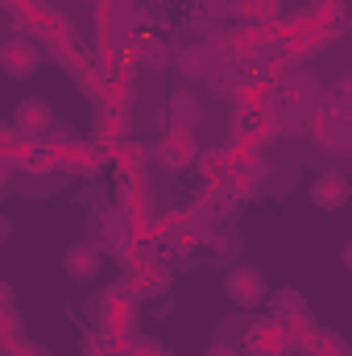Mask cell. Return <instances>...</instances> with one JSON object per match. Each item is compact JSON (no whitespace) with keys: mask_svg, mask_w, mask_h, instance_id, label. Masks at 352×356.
Returning a JSON list of instances; mask_svg holds the SVG:
<instances>
[{"mask_svg":"<svg viewBox=\"0 0 352 356\" xmlns=\"http://www.w3.org/2000/svg\"><path fill=\"white\" fill-rule=\"evenodd\" d=\"M224 290H228V298H232L237 307H245V311L262 307L265 294H269V286H265V277H262L257 266H232L228 277H224Z\"/></svg>","mask_w":352,"mask_h":356,"instance_id":"6da1fadb","label":"cell"},{"mask_svg":"<svg viewBox=\"0 0 352 356\" xmlns=\"http://www.w3.org/2000/svg\"><path fill=\"white\" fill-rule=\"evenodd\" d=\"M38 63H42V54H38L33 42H25V38L0 42V67H4L13 79H29V75L38 71Z\"/></svg>","mask_w":352,"mask_h":356,"instance_id":"7a4b0ae2","label":"cell"},{"mask_svg":"<svg viewBox=\"0 0 352 356\" xmlns=\"http://www.w3.org/2000/svg\"><path fill=\"white\" fill-rule=\"evenodd\" d=\"M195 154H199L195 133H182V129H170V137L154 149L158 166H166V170H186V166L195 162Z\"/></svg>","mask_w":352,"mask_h":356,"instance_id":"3957f363","label":"cell"},{"mask_svg":"<svg viewBox=\"0 0 352 356\" xmlns=\"http://www.w3.org/2000/svg\"><path fill=\"white\" fill-rule=\"evenodd\" d=\"M311 203H315V207H323V211L344 207V203H349V178L340 175V170L319 175L315 182H311Z\"/></svg>","mask_w":352,"mask_h":356,"instance_id":"277c9868","label":"cell"},{"mask_svg":"<svg viewBox=\"0 0 352 356\" xmlns=\"http://www.w3.org/2000/svg\"><path fill=\"white\" fill-rule=\"evenodd\" d=\"M99 266H104V257H99L95 245H71L67 257H63V269H67L71 282H91V277H99Z\"/></svg>","mask_w":352,"mask_h":356,"instance_id":"5b68a950","label":"cell"},{"mask_svg":"<svg viewBox=\"0 0 352 356\" xmlns=\"http://www.w3.org/2000/svg\"><path fill=\"white\" fill-rule=\"evenodd\" d=\"M203 120V104L195 91H175L170 95V129H182V133H195V124Z\"/></svg>","mask_w":352,"mask_h":356,"instance_id":"8992f818","label":"cell"},{"mask_svg":"<svg viewBox=\"0 0 352 356\" xmlns=\"http://www.w3.org/2000/svg\"><path fill=\"white\" fill-rule=\"evenodd\" d=\"M50 124H54V112H50L46 99L29 95V99L17 104V129H21V133H46Z\"/></svg>","mask_w":352,"mask_h":356,"instance_id":"52a82bcc","label":"cell"},{"mask_svg":"<svg viewBox=\"0 0 352 356\" xmlns=\"http://www.w3.org/2000/svg\"><path fill=\"white\" fill-rule=\"evenodd\" d=\"M328 133H323V149H332V154H349L352 145H349V124H344V116H332L328 124H323Z\"/></svg>","mask_w":352,"mask_h":356,"instance_id":"ba28073f","label":"cell"},{"mask_svg":"<svg viewBox=\"0 0 352 356\" xmlns=\"http://www.w3.org/2000/svg\"><path fill=\"white\" fill-rule=\"evenodd\" d=\"M182 71L186 75H207V50L203 46H191V50H182Z\"/></svg>","mask_w":352,"mask_h":356,"instance_id":"9c48e42d","label":"cell"},{"mask_svg":"<svg viewBox=\"0 0 352 356\" xmlns=\"http://www.w3.org/2000/svg\"><path fill=\"white\" fill-rule=\"evenodd\" d=\"M137 277H145V282H141V290H150V294H162V290L170 286V273H166L162 266H150V269H141Z\"/></svg>","mask_w":352,"mask_h":356,"instance_id":"30bf717a","label":"cell"},{"mask_svg":"<svg viewBox=\"0 0 352 356\" xmlns=\"http://www.w3.org/2000/svg\"><path fill=\"white\" fill-rule=\"evenodd\" d=\"M278 307H282L278 315H286V319H294V315H303V298H298L294 290H282V294H278Z\"/></svg>","mask_w":352,"mask_h":356,"instance_id":"8fae6325","label":"cell"},{"mask_svg":"<svg viewBox=\"0 0 352 356\" xmlns=\"http://www.w3.org/2000/svg\"><path fill=\"white\" fill-rule=\"evenodd\" d=\"M141 63H154V67H162L166 63V50H162V42H141Z\"/></svg>","mask_w":352,"mask_h":356,"instance_id":"7c38bea8","label":"cell"},{"mask_svg":"<svg viewBox=\"0 0 352 356\" xmlns=\"http://www.w3.org/2000/svg\"><path fill=\"white\" fill-rule=\"evenodd\" d=\"M228 8H237V17L253 21V17H257V8H262V0H237V4H228Z\"/></svg>","mask_w":352,"mask_h":356,"instance_id":"4fadbf2b","label":"cell"},{"mask_svg":"<svg viewBox=\"0 0 352 356\" xmlns=\"http://www.w3.org/2000/svg\"><path fill=\"white\" fill-rule=\"evenodd\" d=\"M129 356H162V348H158V344H150V340H137V344L129 348Z\"/></svg>","mask_w":352,"mask_h":356,"instance_id":"5bb4252c","label":"cell"},{"mask_svg":"<svg viewBox=\"0 0 352 356\" xmlns=\"http://www.w3.org/2000/svg\"><path fill=\"white\" fill-rule=\"evenodd\" d=\"M216 166H220V154H216V149L203 154V175H216Z\"/></svg>","mask_w":352,"mask_h":356,"instance_id":"9a60e30c","label":"cell"},{"mask_svg":"<svg viewBox=\"0 0 352 356\" xmlns=\"http://www.w3.org/2000/svg\"><path fill=\"white\" fill-rule=\"evenodd\" d=\"M203 8H207L211 17H220V13H228V0H203Z\"/></svg>","mask_w":352,"mask_h":356,"instance_id":"2e32d148","label":"cell"},{"mask_svg":"<svg viewBox=\"0 0 352 356\" xmlns=\"http://www.w3.org/2000/svg\"><path fill=\"white\" fill-rule=\"evenodd\" d=\"M0 311H13V286L0 282Z\"/></svg>","mask_w":352,"mask_h":356,"instance_id":"e0dca14e","label":"cell"},{"mask_svg":"<svg viewBox=\"0 0 352 356\" xmlns=\"http://www.w3.org/2000/svg\"><path fill=\"white\" fill-rule=\"evenodd\" d=\"M207 356H237V353H232L228 344H211V348H207Z\"/></svg>","mask_w":352,"mask_h":356,"instance_id":"ac0fdd59","label":"cell"},{"mask_svg":"<svg viewBox=\"0 0 352 356\" xmlns=\"http://www.w3.org/2000/svg\"><path fill=\"white\" fill-rule=\"evenodd\" d=\"M4 236H8V224H4V220H0V241H4Z\"/></svg>","mask_w":352,"mask_h":356,"instance_id":"d6986e66","label":"cell"}]
</instances>
